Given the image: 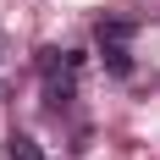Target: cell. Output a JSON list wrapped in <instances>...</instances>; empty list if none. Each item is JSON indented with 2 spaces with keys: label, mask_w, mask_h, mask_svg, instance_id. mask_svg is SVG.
Masks as SVG:
<instances>
[{
  "label": "cell",
  "mask_w": 160,
  "mask_h": 160,
  "mask_svg": "<svg viewBox=\"0 0 160 160\" xmlns=\"http://www.w3.org/2000/svg\"><path fill=\"white\" fill-rule=\"evenodd\" d=\"M11 160H44V155L33 149V138H22V132H11Z\"/></svg>",
  "instance_id": "1"
}]
</instances>
